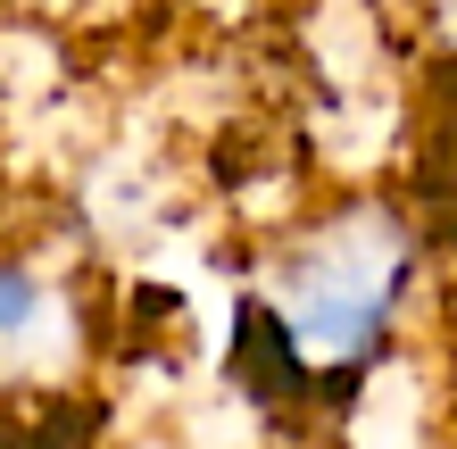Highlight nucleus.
Segmentation results:
<instances>
[{"mask_svg": "<svg viewBox=\"0 0 457 449\" xmlns=\"http://www.w3.org/2000/svg\"><path fill=\"white\" fill-rule=\"evenodd\" d=\"M0 9H25V17H92L109 0H0Z\"/></svg>", "mask_w": 457, "mask_h": 449, "instance_id": "obj_2", "label": "nucleus"}, {"mask_svg": "<svg viewBox=\"0 0 457 449\" xmlns=\"http://www.w3.org/2000/svg\"><path fill=\"white\" fill-rule=\"evenodd\" d=\"M424 225L399 200L349 192L266 258V292L241 308V375L266 400H349V383L391 350L424 283Z\"/></svg>", "mask_w": 457, "mask_h": 449, "instance_id": "obj_1", "label": "nucleus"}]
</instances>
